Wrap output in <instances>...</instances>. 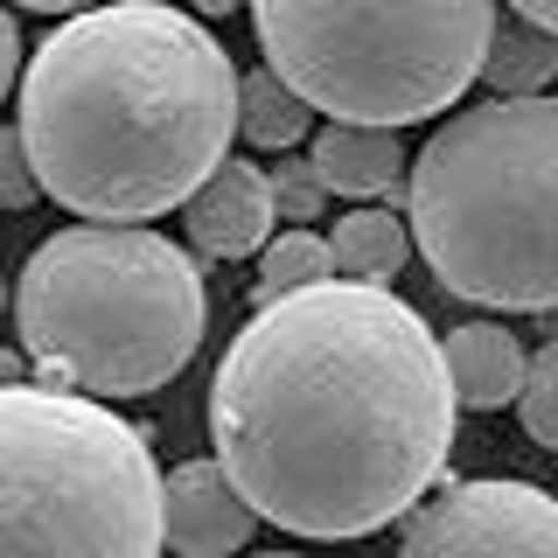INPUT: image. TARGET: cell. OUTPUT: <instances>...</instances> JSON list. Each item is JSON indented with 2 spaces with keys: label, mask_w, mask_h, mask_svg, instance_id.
I'll list each match as a JSON object with an SVG mask.
<instances>
[{
  "label": "cell",
  "mask_w": 558,
  "mask_h": 558,
  "mask_svg": "<svg viewBox=\"0 0 558 558\" xmlns=\"http://www.w3.org/2000/svg\"><path fill=\"white\" fill-rule=\"evenodd\" d=\"M447 342L371 279L258 301L209 377V447L258 523L377 537L412 517L453 453Z\"/></svg>",
  "instance_id": "6da1fadb"
},
{
  "label": "cell",
  "mask_w": 558,
  "mask_h": 558,
  "mask_svg": "<svg viewBox=\"0 0 558 558\" xmlns=\"http://www.w3.org/2000/svg\"><path fill=\"white\" fill-rule=\"evenodd\" d=\"M244 77L168 0L84 8L22 70V133L43 196L92 223L189 203L231 161Z\"/></svg>",
  "instance_id": "7a4b0ae2"
},
{
  "label": "cell",
  "mask_w": 558,
  "mask_h": 558,
  "mask_svg": "<svg viewBox=\"0 0 558 558\" xmlns=\"http://www.w3.org/2000/svg\"><path fill=\"white\" fill-rule=\"evenodd\" d=\"M412 244L447 293L502 314L558 307V92L447 112L405 174Z\"/></svg>",
  "instance_id": "3957f363"
},
{
  "label": "cell",
  "mask_w": 558,
  "mask_h": 558,
  "mask_svg": "<svg viewBox=\"0 0 558 558\" xmlns=\"http://www.w3.org/2000/svg\"><path fill=\"white\" fill-rule=\"evenodd\" d=\"M203 322V266L147 223H70L14 279V328L49 391L147 398L189 371Z\"/></svg>",
  "instance_id": "277c9868"
},
{
  "label": "cell",
  "mask_w": 558,
  "mask_h": 558,
  "mask_svg": "<svg viewBox=\"0 0 558 558\" xmlns=\"http://www.w3.org/2000/svg\"><path fill=\"white\" fill-rule=\"evenodd\" d=\"M168 482L105 398L0 384V558H161Z\"/></svg>",
  "instance_id": "5b68a950"
},
{
  "label": "cell",
  "mask_w": 558,
  "mask_h": 558,
  "mask_svg": "<svg viewBox=\"0 0 558 558\" xmlns=\"http://www.w3.org/2000/svg\"><path fill=\"white\" fill-rule=\"evenodd\" d=\"M266 70L349 126H418L482 77L496 0H252Z\"/></svg>",
  "instance_id": "8992f818"
},
{
  "label": "cell",
  "mask_w": 558,
  "mask_h": 558,
  "mask_svg": "<svg viewBox=\"0 0 558 558\" xmlns=\"http://www.w3.org/2000/svg\"><path fill=\"white\" fill-rule=\"evenodd\" d=\"M398 558H558V496L537 482H447L405 523Z\"/></svg>",
  "instance_id": "52a82bcc"
},
{
  "label": "cell",
  "mask_w": 558,
  "mask_h": 558,
  "mask_svg": "<svg viewBox=\"0 0 558 558\" xmlns=\"http://www.w3.org/2000/svg\"><path fill=\"white\" fill-rule=\"evenodd\" d=\"M182 223H189V244L203 258H258L272 244V223H279L272 174L252 168V161H223L182 203Z\"/></svg>",
  "instance_id": "ba28073f"
},
{
  "label": "cell",
  "mask_w": 558,
  "mask_h": 558,
  "mask_svg": "<svg viewBox=\"0 0 558 558\" xmlns=\"http://www.w3.org/2000/svg\"><path fill=\"white\" fill-rule=\"evenodd\" d=\"M168 551L174 558H238L252 545L258 510L238 496V482L223 475V461H182L168 475Z\"/></svg>",
  "instance_id": "9c48e42d"
},
{
  "label": "cell",
  "mask_w": 558,
  "mask_h": 558,
  "mask_svg": "<svg viewBox=\"0 0 558 558\" xmlns=\"http://www.w3.org/2000/svg\"><path fill=\"white\" fill-rule=\"evenodd\" d=\"M307 161L322 168L328 196H356V203L398 196V182L412 174V161H405V147H398L391 126H349V119H328V126L314 133Z\"/></svg>",
  "instance_id": "30bf717a"
},
{
  "label": "cell",
  "mask_w": 558,
  "mask_h": 558,
  "mask_svg": "<svg viewBox=\"0 0 558 558\" xmlns=\"http://www.w3.org/2000/svg\"><path fill=\"white\" fill-rule=\"evenodd\" d=\"M523 371H531V356H523V342L502 322H461V328H447V377H453V398H461L468 412L517 405Z\"/></svg>",
  "instance_id": "8fae6325"
},
{
  "label": "cell",
  "mask_w": 558,
  "mask_h": 558,
  "mask_svg": "<svg viewBox=\"0 0 558 558\" xmlns=\"http://www.w3.org/2000/svg\"><path fill=\"white\" fill-rule=\"evenodd\" d=\"M328 252H336L342 279H371V287H384V279H398V266L412 258V217L377 209V203H356L349 217H336Z\"/></svg>",
  "instance_id": "7c38bea8"
},
{
  "label": "cell",
  "mask_w": 558,
  "mask_h": 558,
  "mask_svg": "<svg viewBox=\"0 0 558 558\" xmlns=\"http://www.w3.org/2000/svg\"><path fill=\"white\" fill-rule=\"evenodd\" d=\"M558 77V35L510 14V22H496V43H488V63H482V84L496 98H537L551 92Z\"/></svg>",
  "instance_id": "4fadbf2b"
},
{
  "label": "cell",
  "mask_w": 558,
  "mask_h": 558,
  "mask_svg": "<svg viewBox=\"0 0 558 558\" xmlns=\"http://www.w3.org/2000/svg\"><path fill=\"white\" fill-rule=\"evenodd\" d=\"M307 126H314V105L293 92L279 70H252L244 77V98H238V133L252 140V147H301L307 140Z\"/></svg>",
  "instance_id": "5bb4252c"
},
{
  "label": "cell",
  "mask_w": 558,
  "mask_h": 558,
  "mask_svg": "<svg viewBox=\"0 0 558 558\" xmlns=\"http://www.w3.org/2000/svg\"><path fill=\"white\" fill-rule=\"evenodd\" d=\"M322 279H336V252H328V238H314V231H287V238H272L266 252H258V301L322 287Z\"/></svg>",
  "instance_id": "9a60e30c"
},
{
  "label": "cell",
  "mask_w": 558,
  "mask_h": 558,
  "mask_svg": "<svg viewBox=\"0 0 558 558\" xmlns=\"http://www.w3.org/2000/svg\"><path fill=\"white\" fill-rule=\"evenodd\" d=\"M517 418L523 433H531L537 447L558 453V336L531 356V371H523V391H517Z\"/></svg>",
  "instance_id": "2e32d148"
},
{
  "label": "cell",
  "mask_w": 558,
  "mask_h": 558,
  "mask_svg": "<svg viewBox=\"0 0 558 558\" xmlns=\"http://www.w3.org/2000/svg\"><path fill=\"white\" fill-rule=\"evenodd\" d=\"M28 203H43V174L28 161V133L0 126V209H28Z\"/></svg>",
  "instance_id": "e0dca14e"
},
{
  "label": "cell",
  "mask_w": 558,
  "mask_h": 558,
  "mask_svg": "<svg viewBox=\"0 0 558 558\" xmlns=\"http://www.w3.org/2000/svg\"><path fill=\"white\" fill-rule=\"evenodd\" d=\"M272 203H279V217L314 223V217H322V203H328L322 168H314V161H279V174H272Z\"/></svg>",
  "instance_id": "ac0fdd59"
},
{
  "label": "cell",
  "mask_w": 558,
  "mask_h": 558,
  "mask_svg": "<svg viewBox=\"0 0 558 558\" xmlns=\"http://www.w3.org/2000/svg\"><path fill=\"white\" fill-rule=\"evenodd\" d=\"M22 70H28V63H22V28H14V14L0 8V98L22 84Z\"/></svg>",
  "instance_id": "d6986e66"
},
{
  "label": "cell",
  "mask_w": 558,
  "mask_h": 558,
  "mask_svg": "<svg viewBox=\"0 0 558 558\" xmlns=\"http://www.w3.org/2000/svg\"><path fill=\"white\" fill-rule=\"evenodd\" d=\"M510 14H523V22H537V28L558 35V0H510Z\"/></svg>",
  "instance_id": "ffe728a7"
},
{
  "label": "cell",
  "mask_w": 558,
  "mask_h": 558,
  "mask_svg": "<svg viewBox=\"0 0 558 558\" xmlns=\"http://www.w3.org/2000/svg\"><path fill=\"white\" fill-rule=\"evenodd\" d=\"M14 8H35V14H84V8H98V0H14Z\"/></svg>",
  "instance_id": "44dd1931"
},
{
  "label": "cell",
  "mask_w": 558,
  "mask_h": 558,
  "mask_svg": "<svg viewBox=\"0 0 558 558\" xmlns=\"http://www.w3.org/2000/svg\"><path fill=\"white\" fill-rule=\"evenodd\" d=\"M0 384H22V356L14 349H0Z\"/></svg>",
  "instance_id": "7402d4cb"
},
{
  "label": "cell",
  "mask_w": 558,
  "mask_h": 558,
  "mask_svg": "<svg viewBox=\"0 0 558 558\" xmlns=\"http://www.w3.org/2000/svg\"><path fill=\"white\" fill-rule=\"evenodd\" d=\"M189 8H196V14H231L238 0H189Z\"/></svg>",
  "instance_id": "603a6c76"
},
{
  "label": "cell",
  "mask_w": 558,
  "mask_h": 558,
  "mask_svg": "<svg viewBox=\"0 0 558 558\" xmlns=\"http://www.w3.org/2000/svg\"><path fill=\"white\" fill-rule=\"evenodd\" d=\"M258 558H293V551H258Z\"/></svg>",
  "instance_id": "cb8c5ba5"
}]
</instances>
